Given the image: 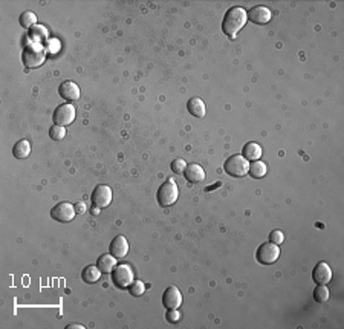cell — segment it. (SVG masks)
<instances>
[{
	"instance_id": "5",
	"label": "cell",
	"mask_w": 344,
	"mask_h": 329,
	"mask_svg": "<svg viewBox=\"0 0 344 329\" xmlns=\"http://www.w3.org/2000/svg\"><path fill=\"white\" fill-rule=\"evenodd\" d=\"M179 198V189L176 186L175 181H171V179H168V181H165L159 190H158V202L162 205V207H170L173 205Z\"/></svg>"
},
{
	"instance_id": "2",
	"label": "cell",
	"mask_w": 344,
	"mask_h": 329,
	"mask_svg": "<svg viewBox=\"0 0 344 329\" xmlns=\"http://www.w3.org/2000/svg\"><path fill=\"white\" fill-rule=\"evenodd\" d=\"M46 60V52H45V48L37 43V42H31L25 46L23 49V54H22V62L26 68H39L45 63Z\"/></svg>"
},
{
	"instance_id": "9",
	"label": "cell",
	"mask_w": 344,
	"mask_h": 329,
	"mask_svg": "<svg viewBox=\"0 0 344 329\" xmlns=\"http://www.w3.org/2000/svg\"><path fill=\"white\" fill-rule=\"evenodd\" d=\"M92 204L98 208H106L112 202V189L106 184H100L92 193Z\"/></svg>"
},
{
	"instance_id": "29",
	"label": "cell",
	"mask_w": 344,
	"mask_h": 329,
	"mask_svg": "<svg viewBox=\"0 0 344 329\" xmlns=\"http://www.w3.org/2000/svg\"><path fill=\"white\" fill-rule=\"evenodd\" d=\"M86 210H87V207H86L84 202L75 204V212H77V215H83V213H86Z\"/></svg>"
},
{
	"instance_id": "28",
	"label": "cell",
	"mask_w": 344,
	"mask_h": 329,
	"mask_svg": "<svg viewBox=\"0 0 344 329\" xmlns=\"http://www.w3.org/2000/svg\"><path fill=\"white\" fill-rule=\"evenodd\" d=\"M165 318L168 323H176V321H179L181 314L178 312V309H168V312L165 314Z\"/></svg>"
},
{
	"instance_id": "11",
	"label": "cell",
	"mask_w": 344,
	"mask_h": 329,
	"mask_svg": "<svg viewBox=\"0 0 344 329\" xmlns=\"http://www.w3.org/2000/svg\"><path fill=\"white\" fill-rule=\"evenodd\" d=\"M162 305L167 309H178L182 305V294L179 288L176 286H168L164 294H162Z\"/></svg>"
},
{
	"instance_id": "17",
	"label": "cell",
	"mask_w": 344,
	"mask_h": 329,
	"mask_svg": "<svg viewBox=\"0 0 344 329\" xmlns=\"http://www.w3.org/2000/svg\"><path fill=\"white\" fill-rule=\"evenodd\" d=\"M242 155H243L248 161H257V159H260V156H262V147H260L257 142H254V141L246 142V144L243 145Z\"/></svg>"
},
{
	"instance_id": "21",
	"label": "cell",
	"mask_w": 344,
	"mask_h": 329,
	"mask_svg": "<svg viewBox=\"0 0 344 329\" xmlns=\"http://www.w3.org/2000/svg\"><path fill=\"white\" fill-rule=\"evenodd\" d=\"M266 172H268V169H266V164H265L263 161L257 159V161L249 162V170H248V173L251 175L254 179L263 178V176L266 175Z\"/></svg>"
},
{
	"instance_id": "4",
	"label": "cell",
	"mask_w": 344,
	"mask_h": 329,
	"mask_svg": "<svg viewBox=\"0 0 344 329\" xmlns=\"http://www.w3.org/2000/svg\"><path fill=\"white\" fill-rule=\"evenodd\" d=\"M224 169H225V172H227L230 176L243 178V176L248 175L249 161H248L243 155H233V156H230V158L225 161Z\"/></svg>"
},
{
	"instance_id": "23",
	"label": "cell",
	"mask_w": 344,
	"mask_h": 329,
	"mask_svg": "<svg viewBox=\"0 0 344 329\" xmlns=\"http://www.w3.org/2000/svg\"><path fill=\"white\" fill-rule=\"evenodd\" d=\"M329 289L326 288V285H318L315 289H314V298L318 302V303H324L329 300Z\"/></svg>"
},
{
	"instance_id": "30",
	"label": "cell",
	"mask_w": 344,
	"mask_h": 329,
	"mask_svg": "<svg viewBox=\"0 0 344 329\" xmlns=\"http://www.w3.org/2000/svg\"><path fill=\"white\" fill-rule=\"evenodd\" d=\"M66 329H84V326L83 324H78V323H71V324L66 326Z\"/></svg>"
},
{
	"instance_id": "19",
	"label": "cell",
	"mask_w": 344,
	"mask_h": 329,
	"mask_svg": "<svg viewBox=\"0 0 344 329\" xmlns=\"http://www.w3.org/2000/svg\"><path fill=\"white\" fill-rule=\"evenodd\" d=\"M100 277H101V270L98 266H93V265L86 266L81 273V279L86 283H97L100 280Z\"/></svg>"
},
{
	"instance_id": "15",
	"label": "cell",
	"mask_w": 344,
	"mask_h": 329,
	"mask_svg": "<svg viewBox=\"0 0 344 329\" xmlns=\"http://www.w3.org/2000/svg\"><path fill=\"white\" fill-rule=\"evenodd\" d=\"M184 173H185V179L189 183L198 184V183H202L205 179V170L199 164H189Z\"/></svg>"
},
{
	"instance_id": "16",
	"label": "cell",
	"mask_w": 344,
	"mask_h": 329,
	"mask_svg": "<svg viewBox=\"0 0 344 329\" xmlns=\"http://www.w3.org/2000/svg\"><path fill=\"white\" fill-rule=\"evenodd\" d=\"M116 265H118V263H116V257L112 256L110 253L100 256L98 260H97V266L100 268L101 273H104V274H110V273L115 270V266H116Z\"/></svg>"
},
{
	"instance_id": "26",
	"label": "cell",
	"mask_w": 344,
	"mask_h": 329,
	"mask_svg": "<svg viewBox=\"0 0 344 329\" xmlns=\"http://www.w3.org/2000/svg\"><path fill=\"white\" fill-rule=\"evenodd\" d=\"M187 166H189V164H187L184 159H181V158H178V159H175L173 162H171V170H173V173H184L185 172V169H187Z\"/></svg>"
},
{
	"instance_id": "27",
	"label": "cell",
	"mask_w": 344,
	"mask_h": 329,
	"mask_svg": "<svg viewBox=\"0 0 344 329\" xmlns=\"http://www.w3.org/2000/svg\"><path fill=\"white\" fill-rule=\"evenodd\" d=\"M285 241V234L281 233L280 230H274V231H271V234H269V242H272V244H281Z\"/></svg>"
},
{
	"instance_id": "6",
	"label": "cell",
	"mask_w": 344,
	"mask_h": 329,
	"mask_svg": "<svg viewBox=\"0 0 344 329\" xmlns=\"http://www.w3.org/2000/svg\"><path fill=\"white\" fill-rule=\"evenodd\" d=\"M54 123L57 126H69L74 123L75 119V106L71 104V103H63L60 104L55 110H54Z\"/></svg>"
},
{
	"instance_id": "12",
	"label": "cell",
	"mask_w": 344,
	"mask_h": 329,
	"mask_svg": "<svg viewBox=\"0 0 344 329\" xmlns=\"http://www.w3.org/2000/svg\"><path fill=\"white\" fill-rule=\"evenodd\" d=\"M312 279L317 285H327L332 280V268L326 262H320L312 270Z\"/></svg>"
},
{
	"instance_id": "8",
	"label": "cell",
	"mask_w": 344,
	"mask_h": 329,
	"mask_svg": "<svg viewBox=\"0 0 344 329\" xmlns=\"http://www.w3.org/2000/svg\"><path fill=\"white\" fill-rule=\"evenodd\" d=\"M77 212H75V205L71 202H58L52 210H51V218L57 222H71L74 221Z\"/></svg>"
},
{
	"instance_id": "22",
	"label": "cell",
	"mask_w": 344,
	"mask_h": 329,
	"mask_svg": "<svg viewBox=\"0 0 344 329\" xmlns=\"http://www.w3.org/2000/svg\"><path fill=\"white\" fill-rule=\"evenodd\" d=\"M20 25H22V28H25V29H29V28H33L36 23H37V16L33 13V11H25L22 16H20Z\"/></svg>"
},
{
	"instance_id": "10",
	"label": "cell",
	"mask_w": 344,
	"mask_h": 329,
	"mask_svg": "<svg viewBox=\"0 0 344 329\" xmlns=\"http://www.w3.org/2000/svg\"><path fill=\"white\" fill-rule=\"evenodd\" d=\"M248 20H251L256 25H266L271 22L272 19V13L268 7L259 5V7H253L248 13Z\"/></svg>"
},
{
	"instance_id": "31",
	"label": "cell",
	"mask_w": 344,
	"mask_h": 329,
	"mask_svg": "<svg viewBox=\"0 0 344 329\" xmlns=\"http://www.w3.org/2000/svg\"><path fill=\"white\" fill-rule=\"evenodd\" d=\"M98 210H101V208H98V207H95V205H93V208H92L90 212H92V215H97V213H98Z\"/></svg>"
},
{
	"instance_id": "14",
	"label": "cell",
	"mask_w": 344,
	"mask_h": 329,
	"mask_svg": "<svg viewBox=\"0 0 344 329\" xmlns=\"http://www.w3.org/2000/svg\"><path fill=\"white\" fill-rule=\"evenodd\" d=\"M109 251H110V254L115 256L116 259L126 257L127 253H129V242H127V239L124 237L122 234L116 236V237L113 239V241L110 242Z\"/></svg>"
},
{
	"instance_id": "1",
	"label": "cell",
	"mask_w": 344,
	"mask_h": 329,
	"mask_svg": "<svg viewBox=\"0 0 344 329\" xmlns=\"http://www.w3.org/2000/svg\"><path fill=\"white\" fill-rule=\"evenodd\" d=\"M246 20H248V14H246V10H243L242 7H231L224 20H222V31L234 39L239 31H242V28L246 25Z\"/></svg>"
},
{
	"instance_id": "20",
	"label": "cell",
	"mask_w": 344,
	"mask_h": 329,
	"mask_svg": "<svg viewBox=\"0 0 344 329\" xmlns=\"http://www.w3.org/2000/svg\"><path fill=\"white\" fill-rule=\"evenodd\" d=\"M13 153L17 159H26L31 153V144L28 139H20L14 144Z\"/></svg>"
},
{
	"instance_id": "7",
	"label": "cell",
	"mask_w": 344,
	"mask_h": 329,
	"mask_svg": "<svg viewBox=\"0 0 344 329\" xmlns=\"http://www.w3.org/2000/svg\"><path fill=\"white\" fill-rule=\"evenodd\" d=\"M278 257H280V248H278L277 244H272V242H265V244H262V245L257 248V253H256V259H257L259 263H262V265L275 263Z\"/></svg>"
},
{
	"instance_id": "25",
	"label": "cell",
	"mask_w": 344,
	"mask_h": 329,
	"mask_svg": "<svg viewBox=\"0 0 344 329\" xmlns=\"http://www.w3.org/2000/svg\"><path fill=\"white\" fill-rule=\"evenodd\" d=\"M129 291L133 297H139L145 292V285L142 280H133L129 286Z\"/></svg>"
},
{
	"instance_id": "13",
	"label": "cell",
	"mask_w": 344,
	"mask_h": 329,
	"mask_svg": "<svg viewBox=\"0 0 344 329\" xmlns=\"http://www.w3.org/2000/svg\"><path fill=\"white\" fill-rule=\"evenodd\" d=\"M58 94H60V97L63 98V100H66V101H77L78 98H80V87H78V84L77 83H74V81H71V80H68V81H63L60 84V87H58Z\"/></svg>"
},
{
	"instance_id": "3",
	"label": "cell",
	"mask_w": 344,
	"mask_h": 329,
	"mask_svg": "<svg viewBox=\"0 0 344 329\" xmlns=\"http://www.w3.org/2000/svg\"><path fill=\"white\" fill-rule=\"evenodd\" d=\"M135 280V274L133 270L127 265V263H119L115 266V270L112 271V282L116 288L124 289L129 288L130 283Z\"/></svg>"
},
{
	"instance_id": "24",
	"label": "cell",
	"mask_w": 344,
	"mask_h": 329,
	"mask_svg": "<svg viewBox=\"0 0 344 329\" xmlns=\"http://www.w3.org/2000/svg\"><path fill=\"white\" fill-rule=\"evenodd\" d=\"M49 136H51V139H54V141H61L63 139L65 136H66V129L63 127V126H52L51 127V130H49Z\"/></svg>"
},
{
	"instance_id": "18",
	"label": "cell",
	"mask_w": 344,
	"mask_h": 329,
	"mask_svg": "<svg viewBox=\"0 0 344 329\" xmlns=\"http://www.w3.org/2000/svg\"><path fill=\"white\" fill-rule=\"evenodd\" d=\"M187 109H189V112H190L193 116H196V118L205 116V112H207L205 103H204L201 98H198V97L189 100V103H187Z\"/></svg>"
}]
</instances>
